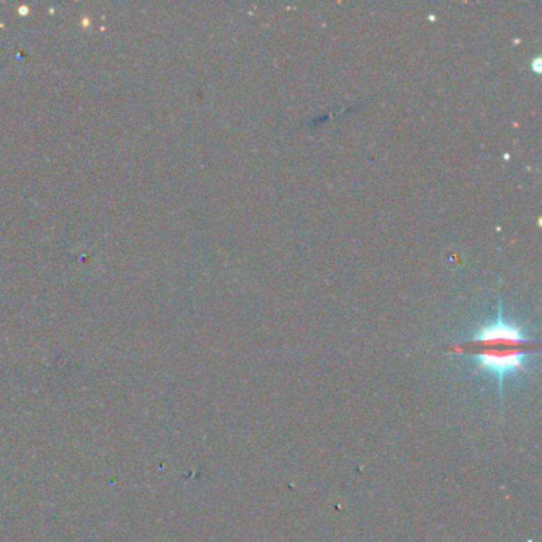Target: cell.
Masks as SVG:
<instances>
[{
	"label": "cell",
	"instance_id": "6da1fadb",
	"mask_svg": "<svg viewBox=\"0 0 542 542\" xmlns=\"http://www.w3.org/2000/svg\"><path fill=\"white\" fill-rule=\"evenodd\" d=\"M463 349L458 351L471 355L479 372L495 377L500 391L504 388L507 378L527 372V361L533 351L532 339L523 328L507 320L502 305L498 309V317L477 328Z\"/></svg>",
	"mask_w": 542,
	"mask_h": 542
},
{
	"label": "cell",
	"instance_id": "7a4b0ae2",
	"mask_svg": "<svg viewBox=\"0 0 542 542\" xmlns=\"http://www.w3.org/2000/svg\"><path fill=\"white\" fill-rule=\"evenodd\" d=\"M539 64H541V61H539V59H536V61H534V64H533V69H534L536 72H538V74H539V72H541V67H539Z\"/></svg>",
	"mask_w": 542,
	"mask_h": 542
}]
</instances>
